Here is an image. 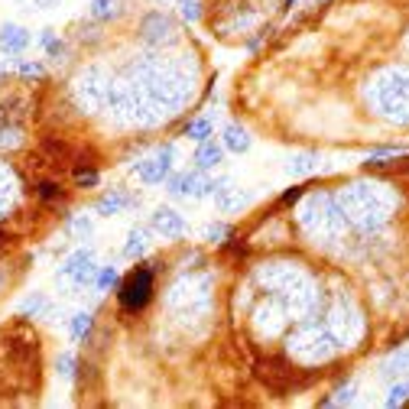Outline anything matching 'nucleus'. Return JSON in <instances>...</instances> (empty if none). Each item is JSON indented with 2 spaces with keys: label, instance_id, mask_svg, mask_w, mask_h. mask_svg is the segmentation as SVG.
<instances>
[{
  "label": "nucleus",
  "instance_id": "f257e3e1",
  "mask_svg": "<svg viewBox=\"0 0 409 409\" xmlns=\"http://www.w3.org/2000/svg\"><path fill=\"white\" fill-rule=\"evenodd\" d=\"M150 296H153V270H143V267H140V270H133L130 279L121 286V306L130 312H140L150 302Z\"/></svg>",
  "mask_w": 409,
  "mask_h": 409
},
{
  "label": "nucleus",
  "instance_id": "f03ea898",
  "mask_svg": "<svg viewBox=\"0 0 409 409\" xmlns=\"http://www.w3.org/2000/svg\"><path fill=\"white\" fill-rule=\"evenodd\" d=\"M133 172L140 176V182L143 186H159V182H166L172 172V147H162L159 153H153L150 159L137 162L133 166Z\"/></svg>",
  "mask_w": 409,
  "mask_h": 409
},
{
  "label": "nucleus",
  "instance_id": "7ed1b4c3",
  "mask_svg": "<svg viewBox=\"0 0 409 409\" xmlns=\"http://www.w3.org/2000/svg\"><path fill=\"white\" fill-rule=\"evenodd\" d=\"M59 273H62V276H69L75 286H91L94 283V273H98L91 250H75V254H72L69 260L59 267Z\"/></svg>",
  "mask_w": 409,
  "mask_h": 409
},
{
  "label": "nucleus",
  "instance_id": "20e7f679",
  "mask_svg": "<svg viewBox=\"0 0 409 409\" xmlns=\"http://www.w3.org/2000/svg\"><path fill=\"white\" fill-rule=\"evenodd\" d=\"M150 224H153V231L159 234V237H169V240H179V237H186V234H189L186 218L179 215V211L166 208V205L150 215Z\"/></svg>",
  "mask_w": 409,
  "mask_h": 409
},
{
  "label": "nucleus",
  "instance_id": "39448f33",
  "mask_svg": "<svg viewBox=\"0 0 409 409\" xmlns=\"http://www.w3.org/2000/svg\"><path fill=\"white\" fill-rule=\"evenodd\" d=\"M201 182H205V172H169V195L172 198H201Z\"/></svg>",
  "mask_w": 409,
  "mask_h": 409
},
{
  "label": "nucleus",
  "instance_id": "423d86ee",
  "mask_svg": "<svg viewBox=\"0 0 409 409\" xmlns=\"http://www.w3.org/2000/svg\"><path fill=\"white\" fill-rule=\"evenodd\" d=\"M33 43V36L23 30V26H16V23H7L4 30H0V52L4 55H20L26 52Z\"/></svg>",
  "mask_w": 409,
  "mask_h": 409
},
{
  "label": "nucleus",
  "instance_id": "0eeeda50",
  "mask_svg": "<svg viewBox=\"0 0 409 409\" xmlns=\"http://www.w3.org/2000/svg\"><path fill=\"white\" fill-rule=\"evenodd\" d=\"M221 162H224V147H221V143H215V140L198 143V150H195V169L211 172V169H218Z\"/></svg>",
  "mask_w": 409,
  "mask_h": 409
},
{
  "label": "nucleus",
  "instance_id": "6e6552de",
  "mask_svg": "<svg viewBox=\"0 0 409 409\" xmlns=\"http://www.w3.org/2000/svg\"><path fill=\"white\" fill-rule=\"evenodd\" d=\"M250 198H254L250 192H244V189H234V186H228V182H224V186L215 192L218 211H237V208H244V205H250Z\"/></svg>",
  "mask_w": 409,
  "mask_h": 409
},
{
  "label": "nucleus",
  "instance_id": "1a4fd4ad",
  "mask_svg": "<svg viewBox=\"0 0 409 409\" xmlns=\"http://www.w3.org/2000/svg\"><path fill=\"white\" fill-rule=\"evenodd\" d=\"M127 205H133L130 192H127V189H111V192H104V195L98 198L94 211H98V215H108V218H111V215H121Z\"/></svg>",
  "mask_w": 409,
  "mask_h": 409
},
{
  "label": "nucleus",
  "instance_id": "9d476101",
  "mask_svg": "<svg viewBox=\"0 0 409 409\" xmlns=\"http://www.w3.org/2000/svg\"><path fill=\"white\" fill-rule=\"evenodd\" d=\"M250 143H254V140H250V133L244 130V127L240 124H228L224 127V133H221V147L228 150V153H247L250 150Z\"/></svg>",
  "mask_w": 409,
  "mask_h": 409
},
{
  "label": "nucleus",
  "instance_id": "9b49d317",
  "mask_svg": "<svg viewBox=\"0 0 409 409\" xmlns=\"http://www.w3.org/2000/svg\"><path fill=\"white\" fill-rule=\"evenodd\" d=\"M150 244H153V237H150V228H133V231L127 234L124 257H130V260H140V257L150 250Z\"/></svg>",
  "mask_w": 409,
  "mask_h": 409
},
{
  "label": "nucleus",
  "instance_id": "f8f14e48",
  "mask_svg": "<svg viewBox=\"0 0 409 409\" xmlns=\"http://www.w3.org/2000/svg\"><path fill=\"white\" fill-rule=\"evenodd\" d=\"M211 133H215V124H211V117H195L192 124L186 127V137L195 140V143H205V140H211Z\"/></svg>",
  "mask_w": 409,
  "mask_h": 409
},
{
  "label": "nucleus",
  "instance_id": "ddd939ff",
  "mask_svg": "<svg viewBox=\"0 0 409 409\" xmlns=\"http://www.w3.org/2000/svg\"><path fill=\"white\" fill-rule=\"evenodd\" d=\"M121 283V273H117V267H98V273H94V283L91 289H98V293H108V289H114V286Z\"/></svg>",
  "mask_w": 409,
  "mask_h": 409
},
{
  "label": "nucleus",
  "instance_id": "4468645a",
  "mask_svg": "<svg viewBox=\"0 0 409 409\" xmlns=\"http://www.w3.org/2000/svg\"><path fill=\"white\" fill-rule=\"evenodd\" d=\"M91 312H75V315L69 318V335H72V341H85L88 338V332H91Z\"/></svg>",
  "mask_w": 409,
  "mask_h": 409
},
{
  "label": "nucleus",
  "instance_id": "2eb2a0df",
  "mask_svg": "<svg viewBox=\"0 0 409 409\" xmlns=\"http://www.w3.org/2000/svg\"><path fill=\"white\" fill-rule=\"evenodd\" d=\"M318 166V156L315 153H299L293 162H286V176H306Z\"/></svg>",
  "mask_w": 409,
  "mask_h": 409
},
{
  "label": "nucleus",
  "instance_id": "dca6fc26",
  "mask_svg": "<svg viewBox=\"0 0 409 409\" xmlns=\"http://www.w3.org/2000/svg\"><path fill=\"white\" fill-rule=\"evenodd\" d=\"M380 374H383V377H403V374H409V351L390 357V361L380 367Z\"/></svg>",
  "mask_w": 409,
  "mask_h": 409
},
{
  "label": "nucleus",
  "instance_id": "f3484780",
  "mask_svg": "<svg viewBox=\"0 0 409 409\" xmlns=\"http://www.w3.org/2000/svg\"><path fill=\"white\" fill-rule=\"evenodd\" d=\"M121 13V0H91V16L94 20H111Z\"/></svg>",
  "mask_w": 409,
  "mask_h": 409
},
{
  "label": "nucleus",
  "instance_id": "a211bd4d",
  "mask_svg": "<svg viewBox=\"0 0 409 409\" xmlns=\"http://www.w3.org/2000/svg\"><path fill=\"white\" fill-rule=\"evenodd\" d=\"M179 13L186 23H198L201 20V0H179Z\"/></svg>",
  "mask_w": 409,
  "mask_h": 409
},
{
  "label": "nucleus",
  "instance_id": "6ab92c4d",
  "mask_svg": "<svg viewBox=\"0 0 409 409\" xmlns=\"http://www.w3.org/2000/svg\"><path fill=\"white\" fill-rule=\"evenodd\" d=\"M43 309H46V296L43 293H33L30 299L20 302V312H26V315H43Z\"/></svg>",
  "mask_w": 409,
  "mask_h": 409
},
{
  "label": "nucleus",
  "instance_id": "aec40b11",
  "mask_svg": "<svg viewBox=\"0 0 409 409\" xmlns=\"http://www.w3.org/2000/svg\"><path fill=\"white\" fill-rule=\"evenodd\" d=\"M409 400V380L406 383H393L390 386V393H386V406H400V403Z\"/></svg>",
  "mask_w": 409,
  "mask_h": 409
},
{
  "label": "nucleus",
  "instance_id": "412c9836",
  "mask_svg": "<svg viewBox=\"0 0 409 409\" xmlns=\"http://www.w3.org/2000/svg\"><path fill=\"white\" fill-rule=\"evenodd\" d=\"M72 231L75 234H82V237H91V221H88V218H75V221H72Z\"/></svg>",
  "mask_w": 409,
  "mask_h": 409
},
{
  "label": "nucleus",
  "instance_id": "4be33fe9",
  "mask_svg": "<svg viewBox=\"0 0 409 409\" xmlns=\"http://www.w3.org/2000/svg\"><path fill=\"white\" fill-rule=\"evenodd\" d=\"M16 72H20V75H30V78H39V75H43V65H39V62H20V65H16Z\"/></svg>",
  "mask_w": 409,
  "mask_h": 409
},
{
  "label": "nucleus",
  "instance_id": "5701e85b",
  "mask_svg": "<svg viewBox=\"0 0 409 409\" xmlns=\"http://www.w3.org/2000/svg\"><path fill=\"white\" fill-rule=\"evenodd\" d=\"M205 237H208L211 244H218V240H224V237H228V228H224V224H211L208 231H205Z\"/></svg>",
  "mask_w": 409,
  "mask_h": 409
},
{
  "label": "nucleus",
  "instance_id": "b1692460",
  "mask_svg": "<svg viewBox=\"0 0 409 409\" xmlns=\"http://www.w3.org/2000/svg\"><path fill=\"white\" fill-rule=\"evenodd\" d=\"M43 49H46V55H52V59H59V55L65 52V43H62V39H59V36H55L52 43H46V46H43Z\"/></svg>",
  "mask_w": 409,
  "mask_h": 409
},
{
  "label": "nucleus",
  "instance_id": "393cba45",
  "mask_svg": "<svg viewBox=\"0 0 409 409\" xmlns=\"http://www.w3.org/2000/svg\"><path fill=\"white\" fill-rule=\"evenodd\" d=\"M75 179H78V186H82V189L98 186V176H94V172H75Z\"/></svg>",
  "mask_w": 409,
  "mask_h": 409
},
{
  "label": "nucleus",
  "instance_id": "a878e982",
  "mask_svg": "<svg viewBox=\"0 0 409 409\" xmlns=\"http://www.w3.org/2000/svg\"><path fill=\"white\" fill-rule=\"evenodd\" d=\"M354 400V386H341V393L335 396V400H328V406H332V403H351Z\"/></svg>",
  "mask_w": 409,
  "mask_h": 409
},
{
  "label": "nucleus",
  "instance_id": "bb28decb",
  "mask_svg": "<svg viewBox=\"0 0 409 409\" xmlns=\"http://www.w3.org/2000/svg\"><path fill=\"white\" fill-rule=\"evenodd\" d=\"M55 371H59V377H72V357L69 354L59 357V367H55Z\"/></svg>",
  "mask_w": 409,
  "mask_h": 409
},
{
  "label": "nucleus",
  "instance_id": "cd10ccee",
  "mask_svg": "<svg viewBox=\"0 0 409 409\" xmlns=\"http://www.w3.org/2000/svg\"><path fill=\"white\" fill-rule=\"evenodd\" d=\"M43 195H46V198L52 195V198H55V195H59V189H55L52 182H43Z\"/></svg>",
  "mask_w": 409,
  "mask_h": 409
},
{
  "label": "nucleus",
  "instance_id": "c85d7f7f",
  "mask_svg": "<svg viewBox=\"0 0 409 409\" xmlns=\"http://www.w3.org/2000/svg\"><path fill=\"white\" fill-rule=\"evenodd\" d=\"M52 39H55V33H52V30H43V36H39V43L46 46V43H52Z\"/></svg>",
  "mask_w": 409,
  "mask_h": 409
},
{
  "label": "nucleus",
  "instance_id": "c756f323",
  "mask_svg": "<svg viewBox=\"0 0 409 409\" xmlns=\"http://www.w3.org/2000/svg\"><path fill=\"white\" fill-rule=\"evenodd\" d=\"M293 4H296V0H286V7H293Z\"/></svg>",
  "mask_w": 409,
  "mask_h": 409
}]
</instances>
